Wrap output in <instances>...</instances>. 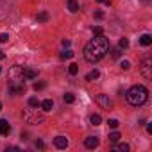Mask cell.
I'll return each mask as SVG.
<instances>
[{
    "mask_svg": "<svg viewBox=\"0 0 152 152\" xmlns=\"http://www.w3.org/2000/svg\"><path fill=\"white\" fill-rule=\"evenodd\" d=\"M107 52H109V39L104 34H100V36H95L91 41L86 43V47H84V59L88 63H97Z\"/></svg>",
    "mask_w": 152,
    "mask_h": 152,
    "instance_id": "cell-1",
    "label": "cell"
},
{
    "mask_svg": "<svg viewBox=\"0 0 152 152\" xmlns=\"http://www.w3.org/2000/svg\"><path fill=\"white\" fill-rule=\"evenodd\" d=\"M125 99L131 106L138 107V106H143L148 99V90L143 86V84H134L132 88H129V91L125 93Z\"/></svg>",
    "mask_w": 152,
    "mask_h": 152,
    "instance_id": "cell-2",
    "label": "cell"
},
{
    "mask_svg": "<svg viewBox=\"0 0 152 152\" xmlns=\"http://www.w3.org/2000/svg\"><path fill=\"white\" fill-rule=\"evenodd\" d=\"M22 116H23V120H25L27 124H32V125L41 124V122L45 120V115H43V113H39V111H38V107H29V109H25Z\"/></svg>",
    "mask_w": 152,
    "mask_h": 152,
    "instance_id": "cell-3",
    "label": "cell"
},
{
    "mask_svg": "<svg viewBox=\"0 0 152 152\" xmlns=\"http://www.w3.org/2000/svg\"><path fill=\"white\" fill-rule=\"evenodd\" d=\"M7 79H9V83H23L25 79H23V68L22 66H11L9 68V73H7Z\"/></svg>",
    "mask_w": 152,
    "mask_h": 152,
    "instance_id": "cell-4",
    "label": "cell"
},
{
    "mask_svg": "<svg viewBox=\"0 0 152 152\" xmlns=\"http://www.w3.org/2000/svg\"><path fill=\"white\" fill-rule=\"evenodd\" d=\"M140 72H141V75H143L147 81L152 79V59H150V57H145V59L140 63Z\"/></svg>",
    "mask_w": 152,
    "mask_h": 152,
    "instance_id": "cell-5",
    "label": "cell"
},
{
    "mask_svg": "<svg viewBox=\"0 0 152 152\" xmlns=\"http://www.w3.org/2000/svg\"><path fill=\"white\" fill-rule=\"evenodd\" d=\"M95 102H97L99 106H102L104 109H111V107H113V102H111L109 95H104V93H100V95H95Z\"/></svg>",
    "mask_w": 152,
    "mask_h": 152,
    "instance_id": "cell-6",
    "label": "cell"
},
{
    "mask_svg": "<svg viewBox=\"0 0 152 152\" xmlns=\"http://www.w3.org/2000/svg\"><path fill=\"white\" fill-rule=\"evenodd\" d=\"M23 91H25V84L23 83H9V93L18 95V93H23Z\"/></svg>",
    "mask_w": 152,
    "mask_h": 152,
    "instance_id": "cell-7",
    "label": "cell"
},
{
    "mask_svg": "<svg viewBox=\"0 0 152 152\" xmlns=\"http://www.w3.org/2000/svg\"><path fill=\"white\" fill-rule=\"evenodd\" d=\"M84 145H86V148H97L99 147V138L97 136H88L84 140Z\"/></svg>",
    "mask_w": 152,
    "mask_h": 152,
    "instance_id": "cell-8",
    "label": "cell"
},
{
    "mask_svg": "<svg viewBox=\"0 0 152 152\" xmlns=\"http://www.w3.org/2000/svg\"><path fill=\"white\" fill-rule=\"evenodd\" d=\"M9 132H11V125L7 124V120L0 118V134H2V136H7Z\"/></svg>",
    "mask_w": 152,
    "mask_h": 152,
    "instance_id": "cell-9",
    "label": "cell"
},
{
    "mask_svg": "<svg viewBox=\"0 0 152 152\" xmlns=\"http://www.w3.org/2000/svg\"><path fill=\"white\" fill-rule=\"evenodd\" d=\"M54 145H56L57 148H66V147H68V138L57 136V138H54Z\"/></svg>",
    "mask_w": 152,
    "mask_h": 152,
    "instance_id": "cell-10",
    "label": "cell"
},
{
    "mask_svg": "<svg viewBox=\"0 0 152 152\" xmlns=\"http://www.w3.org/2000/svg\"><path fill=\"white\" fill-rule=\"evenodd\" d=\"M39 107L45 111V113H48V111H52V107H54V102L50 100V99H47V100H43V102H39Z\"/></svg>",
    "mask_w": 152,
    "mask_h": 152,
    "instance_id": "cell-11",
    "label": "cell"
},
{
    "mask_svg": "<svg viewBox=\"0 0 152 152\" xmlns=\"http://www.w3.org/2000/svg\"><path fill=\"white\" fill-rule=\"evenodd\" d=\"M36 77H38V72L36 70L23 68V79H36Z\"/></svg>",
    "mask_w": 152,
    "mask_h": 152,
    "instance_id": "cell-12",
    "label": "cell"
},
{
    "mask_svg": "<svg viewBox=\"0 0 152 152\" xmlns=\"http://www.w3.org/2000/svg\"><path fill=\"white\" fill-rule=\"evenodd\" d=\"M129 148H131V147H129L127 143H118V141H116L115 147H113V150H116V152H129Z\"/></svg>",
    "mask_w": 152,
    "mask_h": 152,
    "instance_id": "cell-13",
    "label": "cell"
},
{
    "mask_svg": "<svg viewBox=\"0 0 152 152\" xmlns=\"http://www.w3.org/2000/svg\"><path fill=\"white\" fill-rule=\"evenodd\" d=\"M68 11H70V13H77V11H79L77 0H68Z\"/></svg>",
    "mask_w": 152,
    "mask_h": 152,
    "instance_id": "cell-14",
    "label": "cell"
},
{
    "mask_svg": "<svg viewBox=\"0 0 152 152\" xmlns=\"http://www.w3.org/2000/svg\"><path fill=\"white\" fill-rule=\"evenodd\" d=\"M140 43H141L143 47H148V45H152V36H150V34H143V36L140 38Z\"/></svg>",
    "mask_w": 152,
    "mask_h": 152,
    "instance_id": "cell-15",
    "label": "cell"
},
{
    "mask_svg": "<svg viewBox=\"0 0 152 152\" xmlns=\"http://www.w3.org/2000/svg\"><path fill=\"white\" fill-rule=\"evenodd\" d=\"M99 75H100V72H99V70L95 68V70H91V72H90V73L86 75V81H90V83H91V81L99 79Z\"/></svg>",
    "mask_w": 152,
    "mask_h": 152,
    "instance_id": "cell-16",
    "label": "cell"
},
{
    "mask_svg": "<svg viewBox=\"0 0 152 152\" xmlns=\"http://www.w3.org/2000/svg\"><path fill=\"white\" fill-rule=\"evenodd\" d=\"M90 122H91V125H100V122H102V118H100V115H97V113H93V115L90 116Z\"/></svg>",
    "mask_w": 152,
    "mask_h": 152,
    "instance_id": "cell-17",
    "label": "cell"
},
{
    "mask_svg": "<svg viewBox=\"0 0 152 152\" xmlns=\"http://www.w3.org/2000/svg\"><path fill=\"white\" fill-rule=\"evenodd\" d=\"M68 73H70V75H77V73H79V64L72 63V64L68 66Z\"/></svg>",
    "mask_w": 152,
    "mask_h": 152,
    "instance_id": "cell-18",
    "label": "cell"
},
{
    "mask_svg": "<svg viewBox=\"0 0 152 152\" xmlns=\"http://www.w3.org/2000/svg\"><path fill=\"white\" fill-rule=\"evenodd\" d=\"M120 138H122V136H120V132H116V131H115V132H111V134L107 136V140H109L111 143H116V141H118Z\"/></svg>",
    "mask_w": 152,
    "mask_h": 152,
    "instance_id": "cell-19",
    "label": "cell"
},
{
    "mask_svg": "<svg viewBox=\"0 0 152 152\" xmlns=\"http://www.w3.org/2000/svg\"><path fill=\"white\" fill-rule=\"evenodd\" d=\"M59 57H61V59H70V57H73V52H72V50H63V52L59 54Z\"/></svg>",
    "mask_w": 152,
    "mask_h": 152,
    "instance_id": "cell-20",
    "label": "cell"
},
{
    "mask_svg": "<svg viewBox=\"0 0 152 152\" xmlns=\"http://www.w3.org/2000/svg\"><path fill=\"white\" fill-rule=\"evenodd\" d=\"M129 47V39L127 38H120V41H118V48H127Z\"/></svg>",
    "mask_w": 152,
    "mask_h": 152,
    "instance_id": "cell-21",
    "label": "cell"
},
{
    "mask_svg": "<svg viewBox=\"0 0 152 152\" xmlns=\"http://www.w3.org/2000/svg\"><path fill=\"white\" fill-rule=\"evenodd\" d=\"M63 100H64L66 104H72V102L75 100V97H73L72 93H64V95H63Z\"/></svg>",
    "mask_w": 152,
    "mask_h": 152,
    "instance_id": "cell-22",
    "label": "cell"
},
{
    "mask_svg": "<svg viewBox=\"0 0 152 152\" xmlns=\"http://www.w3.org/2000/svg\"><path fill=\"white\" fill-rule=\"evenodd\" d=\"M29 107H39V100L36 97H31L29 99Z\"/></svg>",
    "mask_w": 152,
    "mask_h": 152,
    "instance_id": "cell-23",
    "label": "cell"
},
{
    "mask_svg": "<svg viewBox=\"0 0 152 152\" xmlns=\"http://www.w3.org/2000/svg\"><path fill=\"white\" fill-rule=\"evenodd\" d=\"M47 86V83H43V81H39V83H34V90L36 91H39V90H43Z\"/></svg>",
    "mask_w": 152,
    "mask_h": 152,
    "instance_id": "cell-24",
    "label": "cell"
},
{
    "mask_svg": "<svg viewBox=\"0 0 152 152\" xmlns=\"http://www.w3.org/2000/svg\"><path fill=\"white\" fill-rule=\"evenodd\" d=\"M107 125H109L111 129H116V127H118V120H115V118H111V120H107Z\"/></svg>",
    "mask_w": 152,
    "mask_h": 152,
    "instance_id": "cell-25",
    "label": "cell"
},
{
    "mask_svg": "<svg viewBox=\"0 0 152 152\" xmlns=\"http://www.w3.org/2000/svg\"><path fill=\"white\" fill-rule=\"evenodd\" d=\"M48 20V15L47 13H39L38 15V22H47Z\"/></svg>",
    "mask_w": 152,
    "mask_h": 152,
    "instance_id": "cell-26",
    "label": "cell"
},
{
    "mask_svg": "<svg viewBox=\"0 0 152 152\" xmlns=\"http://www.w3.org/2000/svg\"><path fill=\"white\" fill-rule=\"evenodd\" d=\"M120 68H122V70H129V68H131V63H129V61H122V63H120Z\"/></svg>",
    "mask_w": 152,
    "mask_h": 152,
    "instance_id": "cell-27",
    "label": "cell"
},
{
    "mask_svg": "<svg viewBox=\"0 0 152 152\" xmlns=\"http://www.w3.org/2000/svg\"><path fill=\"white\" fill-rule=\"evenodd\" d=\"M9 39V34H6V32H2V34H0V43H6Z\"/></svg>",
    "mask_w": 152,
    "mask_h": 152,
    "instance_id": "cell-28",
    "label": "cell"
},
{
    "mask_svg": "<svg viewBox=\"0 0 152 152\" xmlns=\"http://www.w3.org/2000/svg\"><path fill=\"white\" fill-rule=\"evenodd\" d=\"M102 32H104V31H102V27H93V34H95V36H100Z\"/></svg>",
    "mask_w": 152,
    "mask_h": 152,
    "instance_id": "cell-29",
    "label": "cell"
},
{
    "mask_svg": "<svg viewBox=\"0 0 152 152\" xmlns=\"http://www.w3.org/2000/svg\"><path fill=\"white\" fill-rule=\"evenodd\" d=\"M34 147H36V148H43V141H41V140H36V141H34Z\"/></svg>",
    "mask_w": 152,
    "mask_h": 152,
    "instance_id": "cell-30",
    "label": "cell"
},
{
    "mask_svg": "<svg viewBox=\"0 0 152 152\" xmlns=\"http://www.w3.org/2000/svg\"><path fill=\"white\" fill-rule=\"evenodd\" d=\"M95 2H100V4H106V6H111V0H95Z\"/></svg>",
    "mask_w": 152,
    "mask_h": 152,
    "instance_id": "cell-31",
    "label": "cell"
},
{
    "mask_svg": "<svg viewBox=\"0 0 152 152\" xmlns=\"http://www.w3.org/2000/svg\"><path fill=\"white\" fill-rule=\"evenodd\" d=\"M102 16H104V13H102V11H95V18H99V20H100Z\"/></svg>",
    "mask_w": 152,
    "mask_h": 152,
    "instance_id": "cell-32",
    "label": "cell"
},
{
    "mask_svg": "<svg viewBox=\"0 0 152 152\" xmlns=\"http://www.w3.org/2000/svg\"><path fill=\"white\" fill-rule=\"evenodd\" d=\"M63 47H70V39H63Z\"/></svg>",
    "mask_w": 152,
    "mask_h": 152,
    "instance_id": "cell-33",
    "label": "cell"
},
{
    "mask_svg": "<svg viewBox=\"0 0 152 152\" xmlns=\"http://www.w3.org/2000/svg\"><path fill=\"white\" fill-rule=\"evenodd\" d=\"M4 57H6V54H4V52H0V61H2Z\"/></svg>",
    "mask_w": 152,
    "mask_h": 152,
    "instance_id": "cell-34",
    "label": "cell"
},
{
    "mask_svg": "<svg viewBox=\"0 0 152 152\" xmlns=\"http://www.w3.org/2000/svg\"><path fill=\"white\" fill-rule=\"evenodd\" d=\"M0 111H2V102H0Z\"/></svg>",
    "mask_w": 152,
    "mask_h": 152,
    "instance_id": "cell-35",
    "label": "cell"
},
{
    "mask_svg": "<svg viewBox=\"0 0 152 152\" xmlns=\"http://www.w3.org/2000/svg\"><path fill=\"white\" fill-rule=\"evenodd\" d=\"M0 72H2V70H0Z\"/></svg>",
    "mask_w": 152,
    "mask_h": 152,
    "instance_id": "cell-36",
    "label": "cell"
}]
</instances>
